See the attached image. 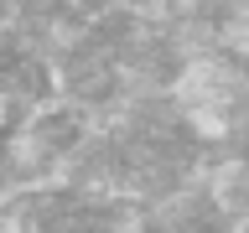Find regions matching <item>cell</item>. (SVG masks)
Returning <instances> with one entry per match:
<instances>
[{"mask_svg": "<svg viewBox=\"0 0 249 233\" xmlns=\"http://www.w3.org/2000/svg\"><path fill=\"white\" fill-rule=\"evenodd\" d=\"M171 93H177L182 109H192V104H229L233 99V73L218 57H192L182 73H177Z\"/></svg>", "mask_w": 249, "mask_h": 233, "instance_id": "6da1fadb", "label": "cell"}]
</instances>
